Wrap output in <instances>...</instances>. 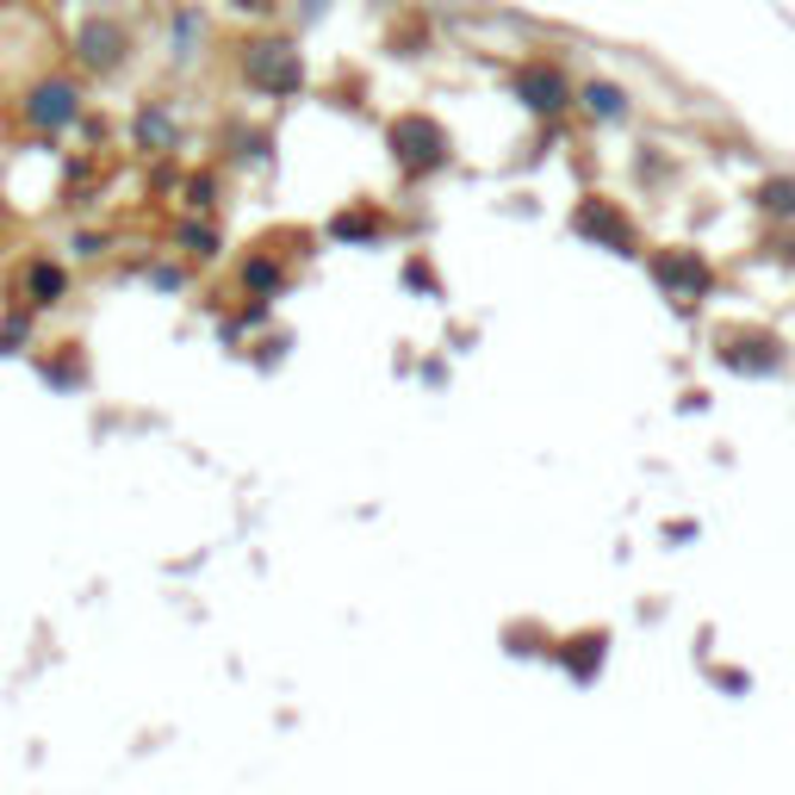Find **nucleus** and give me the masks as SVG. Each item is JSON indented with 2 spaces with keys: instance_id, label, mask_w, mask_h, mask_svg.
Here are the masks:
<instances>
[{
  "instance_id": "1",
  "label": "nucleus",
  "mask_w": 795,
  "mask_h": 795,
  "mask_svg": "<svg viewBox=\"0 0 795 795\" xmlns=\"http://www.w3.org/2000/svg\"><path fill=\"white\" fill-rule=\"evenodd\" d=\"M236 69L267 100H293L305 88V57H298L293 38H243L236 44Z\"/></svg>"
},
{
  "instance_id": "2",
  "label": "nucleus",
  "mask_w": 795,
  "mask_h": 795,
  "mask_svg": "<svg viewBox=\"0 0 795 795\" xmlns=\"http://www.w3.org/2000/svg\"><path fill=\"white\" fill-rule=\"evenodd\" d=\"M386 137H391V162H398L410 181H422V174H436L441 162H448V131H441L429 112H398Z\"/></svg>"
},
{
  "instance_id": "3",
  "label": "nucleus",
  "mask_w": 795,
  "mask_h": 795,
  "mask_svg": "<svg viewBox=\"0 0 795 795\" xmlns=\"http://www.w3.org/2000/svg\"><path fill=\"white\" fill-rule=\"evenodd\" d=\"M516 100L534 112V119H560L565 106H578V88L565 81L560 63H547V57H529V63H516Z\"/></svg>"
},
{
  "instance_id": "4",
  "label": "nucleus",
  "mask_w": 795,
  "mask_h": 795,
  "mask_svg": "<svg viewBox=\"0 0 795 795\" xmlns=\"http://www.w3.org/2000/svg\"><path fill=\"white\" fill-rule=\"evenodd\" d=\"M131 57V26L112 13H94L75 26V63L94 69V75H112V69Z\"/></svg>"
},
{
  "instance_id": "5",
  "label": "nucleus",
  "mask_w": 795,
  "mask_h": 795,
  "mask_svg": "<svg viewBox=\"0 0 795 795\" xmlns=\"http://www.w3.org/2000/svg\"><path fill=\"white\" fill-rule=\"evenodd\" d=\"M26 119H32L38 131H63V125H75L81 119V88L69 75H44L26 94Z\"/></svg>"
},
{
  "instance_id": "6",
  "label": "nucleus",
  "mask_w": 795,
  "mask_h": 795,
  "mask_svg": "<svg viewBox=\"0 0 795 795\" xmlns=\"http://www.w3.org/2000/svg\"><path fill=\"white\" fill-rule=\"evenodd\" d=\"M578 106H584V119H591V125H622L628 112V88L622 81H603V75H591L584 81V88H578Z\"/></svg>"
},
{
  "instance_id": "7",
  "label": "nucleus",
  "mask_w": 795,
  "mask_h": 795,
  "mask_svg": "<svg viewBox=\"0 0 795 795\" xmlns=\"http://www.w3.org/2000/svg\"><path fill=\"white\" fill-rule=\"evenodd\" d=\"M578 231H584V236H603V243H615L622 255H634V231H628V218L615 212V205H603V200H584V205H578Z\"/></svg>"
},
{
  "instance_id": "8",
  "label": "nucleus",
  "mask_w": 795,
  "mask_h": 795,
  "mask_svg": "<svg viewBox=\"0 0 795 795\" xmlns=\"http://www.w3.org/2000/svg\"><path fill=\"white\" fill-rule=\"evenodd\" d=\"M653 274L665 286H677V293H702V286H709V267H702L696 255H659Z\"/></svg>"
},
{
  "instance_id": "9",
  "label": "nucleus",
  "mask_w": 795,
  "mask_h": 795,
  "mask_svg": "<svg viewBox=\"0 0 795 795\" xmlns=\"http://www.w3.org/2000/svg\"><path fill=\"white\" fill-rule=\"evenodd\" d=\"M174 119H169V106H143L137 112V150H174Z\"/></svg>"
},
{
  "instance_id": "10",
  "label": "nucleus",
  "mask_w": 795,
  "mask_h": 795,
  "mask_svg": "<svg viewBox=\"0 0 795 795\" xmlns=\"http://www.w3.org/2000/svg\"><path fill=\"white\" fill-rule=\"evenodd\" d=\"M169 38H174V57L187 63L193 50L205 44V13H200V7H174V26H169Z\"/></svg>"
},
{
  "instance_id": "11",
  "label": "nucleus",
  "mask_w": 795,
  "mask_h": 795,
  "mask_svg": "<svg viewBox=\"0 0 795 795\" xmlns=\"http://www.w3.org/2000/svg\"><path fill=\"white\" fill-rule=\"evenodd\" d=\"M758 205L771 212V218H795V181H789V174L764 181V187H758Z\"/></svg>"
},
{
  "instance_id": "12",
  "label": "nucleus",
  "mask_w": 795,
  "mask_h": 795,
  "mask_svg": "<svg viewBox=\"0 0 795 795\" xmlns=\"http://www.w3.org/2000/svg\"><path fill=\"white\" fill-rule=\"evenodd\" d=\"M231 7L243 19H274V13H281V0H231Z\"/></svg>"
},
{
  "instance_id": "13",
  "label": "nucleus",
  "mask_w": 795,
  "mask_h": 795,
  "mask_svg": "<svg viewBox=\"0 0 795 795\" xmlns=\"http://www.w3.org/2000/svg\"><path fill=\"white\" fill-rule=\"evenodd\" d=\"M329 13V0H305V26H312V19H324Z\"/></svg>"
},
{
  "instance_id": "14",
  "label": "nucleus",
  "mask_w": 795,
  "mask_h": 795,
  "mask_svg": "<svg viewBox=\"0 0 795 795\" xmlns=\"http://www.w3.org/2000/svg\"><path fill=\"white\" fill-rule=\"evenodd\" d=\"M379 7H398V13H410V0H379Z\"/></svg>"
}]
</instances>
